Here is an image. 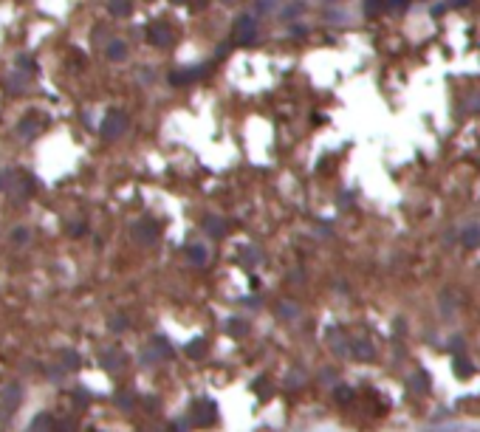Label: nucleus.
<instances>
[{
	"label": "nucleus",
	"mask_w": 480,
	"mask_h": 432,
	"mask_svg": "<svg viewBox=\"0 0 480 432\" xmlns=\"http://www.w3.org/2000/svg\"><path fill=\"white\" fill-rule=\"evenodd\" d=\"M37 122H40V119H37V113H28V116H23V119H20V125H17V133H20V136H31V133L34 130H37Z\"/></svg>",
	"instance_id": "nucleus-5"
},
{
	"label": "nucleus",
	"mask_w": 480,
	"mask_h": 432,
	"mask_svg": "<svg viewBox=\"0 0 480 432\" xmlns=\"http://www.w3.org/2000/svg\"><path fill=\"white\" fill-rule=\"evenodd\" d=\"M12 240L14 243H26L28 240V229H14L12 232Z\"/></svg>",
	"instance_id": "nucleus-8"
},
{
	"label": "nucleus",
	"mask_w": 480,
	"mask_h": 432,
	"mask_svg": "<svg viewBox=\"0 0 480 432\" xmlns=\"http://www.w3.org/2000/svg\"><path fill=\"white\" fill-rule=\"evenodd\" d=\"M17 65H20V68H26V71H34V62H31L28 57H20V62H17Z\"/></svg>",
	"instance_id": "nucleus-9"
},
{
	"label": "nucleus",
	"mask_w": 480,
	"mask_h": 432,
	"mask_svg": "<svg viewBox=\"0 0 480 432\" xmlns=\"http://www.w3.org/2000/svg\"><path fill=\"white\" fill-rule=\"evenodd\" d=\"M170 3H175V6H178V3H184V0H170Z\"/></svg>",
	"instance_id": "nucleus-10"
},
{
	"label": "nucleus",
	"mask_w": 480,
	"mask_h": 432,
	"mask_svg": "<svg viewBox=\"0 0 480 432\" xmlns=\"http://www.w3.org/2000/svg\"><path fill=\"white\" fill-rule=\"evenodd\" d=\"M235 37L237 40H251L254 37V20H251L249 14H243V17L235 20Z\"/></svg>",
	"instance_id": "nucleus-3"
},
{
	"label": "nucleus",
	"mask_w": 480,
	"mask_h": 432,
	"mask_svg": "<svg viewBox=\"0 0 480 432\" xmlns=\"http://www.w3.org/2000/svg\"><path fill=\"white\" fill-rule=\"evenodd\" d=\"M125 127H127V116H125V113H122V111H107L105 122H102V136H105V138H116V136L125 133Z\"/></svg>",
	"instance_id": "nucleus-1"
},
{
	"label": "nucleus",
	"mask_w": 480,
	"mask_h": 432,
	"mask_svg": "<svg viewBox=\"0 0 480 432\" xmlns=\"http://www.w3.org/2000/svg\"><path fill=\"white\" fill-rule=\"evenodd\" d=\"M170 37H172V31L164 26V23H153V26H147V40H150L153 46H170Z\"/></svg>",
	"instance_id": "nucleus-2"
},
{
	"label": "nucleus",
	"mask_w": 480,
	"mask_h": 432,
	"mask_svg": "<svg viewBox=\"0 0 480 432\" xmlns=\"http://www.w3.org/2000/svg\"><path fill=\"white\" fill-rule=\"evenodd\" d=\"M133 9L130 0H107V12L113 14V17H127Z\"/></svg>",
	"instance_id": "nucleus-4"
},
{
	"label": "nucleus",
	"mask_w": 480,
	"mask_h": 432,
	"mask_svg": "<svg viewBox=\"0 0 480 432\" xmlns=\"http://www.w3.org/2000/svg\"><path fill=\"white\" fill-rule=\"evenodd\" d=\"M28 432H57V426H54L51 415H37L34 424L28 426Z\"/></svg>",
	"instance_id": "nucleus-6"
},
{
	"label": "nucleus",
	"mask_w": 480,
	"mask_h": 432,
	"mask_svg": "<svg viewBox=\"0 0 480 432\" xmlns=\"http://www.w3.org/2000/svg\"><path fill=\"white\" fill-rule=\"evenodd\" d=\"M105 51H107V57H110V59H116V62H119V59H125V57H127V46L122 43V40H110Z\"/></svg>",
	"instance_id": "nucleus-7"
},
{
	"label": "nucleus",
	"mask_w": 480,
	"mask_h": 432,
	"mask_svg": "<svg viewBox=\"0 0 480 432\" xmlns=\"http://www.w3.org/2000/svg\"><path fill=\"white\" fill-rule=\"evenodd\" d=\"M0 187H3V175H0Z\"/></svg>",
	"instance_id": "nucleus-11"
}]
</instances>
